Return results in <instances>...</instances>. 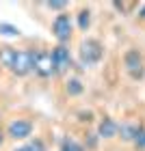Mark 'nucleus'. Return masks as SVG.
Here are the masks:
<instances>
[{"instance_id":"obj_4","label":"nucleus","mask_w":145,"mask_h":151,"mask_svg":"<svg viewBox=\"0 0 145 151\" xmlns=\"http://www.w3.org/2000/svg\"><path fill=\"white\" fill-rule=\"evenodd\" d=\"M33 60H35V52L17 50L15 60H13V65H11V71L15 76H26L28 71H33Z\"/></svg>"},{"instance_id":"obj_13","label":"nucleus","mask_w":145,"mask_h":151,"mask_svg":"<svg viewBox=\"0 0 145 151\" xmlns=\"http://www.w3.org/2000/svg\"><path fill=\"white\" fill-rule=\"evenodd\" d=\"M15 151H46V145H44V140L35 138V140L26 142L24 147H20V149H15Z\"/></svg>"},{"instance_id":"obj_18","label":"nucleus","mask_w":145,"mask_h":151,"mask_svg":"<svg viewBox=\"0 0 145 151\" xmlns=\"http://www.w3.org/2000/svg\"><path fill=\"white\" fill-rule=\"evenodd\" d=\"M141 17L145 19V6H143V9H141Z\"/></svg>"},{"instance_id":"obj_9","label":"nucleus","mask_w":145,"mask_h":151,"mask_svg":"<svg viewBox=\"0 0 145 151\" xmlns=\"http://www.w3.org/2000/svg\"><path fill=\"white\" fill-rule=\"evenodd\" d=\"M15 54H17V50H13L11 45L0 47V65H4V67H9V69H11L13 60H15Z\"/></svg>"},{"instance_id":"obj_5","label":"nucleus","mask_w":145,"mask_h":151,"mask_svg":"<svg viewBox=\"0 0 145 151\" xmlns=\"http://www.w3.org/2000/svg\"><path fill=\"white\" fill-rule=\"evenodd\" d=\"M33 71H35L37 76H41V78H50L52 73H57L50 54H48V52H37L35 60H33Z\"/></svg>"},{"instance_id":"obj_3","label":"nucleus","mask_w":145,"mask_h":151,"mask_svg":"<svg viewBox=\"0 0 145 151\" xmlns=\"http://www.w3.org/2000/svg\"><path fill=\"white\" fill-rule=\"evenodd\" d=\"M72 28H74V26H72V17L67 15V13L57 15V19L52 22V32H54V37L61 41V45L72 39Z\"/></svg>"},{"instance_id":"obj_1","label":"nucleus","mask_w":145,"mask_h":151,"mask_svg":"<svg viewBox=\"0 0 145 151\" xmlns=\"http://www.w3.org/2000/svg\"><path fill=\"white\" fill-rule=\"evenodd\" d=\"M102 56H104V47L98 39H85L80 45V60L82 65L91 67V65H98Z\"/></svg>"},{"instance_id":"obj_19","label":"nucleus","mask_w":145,"mask_h":151,"mask_svg":"<svg viewBox=\"0 0 145 151\" xmlns=\"http://www.w3.org/2000/svg\"><path fill=\"white\" fill-rule=\"evenodd\" d=\"M0 145H2V132H0Z\"/></svg>"},{"instance_id":"obj_14","label":"nucleus","mask_w":145,"mask_h":151,"mask_svg":"<svg viewBox=\"0 0 145 151\" xmlns=\"http://www.w3.org/2000/svg\"><path fill=\"white\" fill-rule=\"evenodd\" d=\"M61 151H85V147L80 142H76L74 138H65L63 145H61Z\"/></svg>"},{"instance_id":"obj_16","label":"nucleus","mask_w":145,"mask_h":151,"mask_svg":"<svg viewBox=\"0 0 145 151\" xmlns=\"http://www.w3.org/2000/svg\"><path fill=\"white\" fill-rule=\"evenodd\" d=\"M134 147L136 149H145V127H141L139 125V132H136V136H134Z\"/></svg>"},{"instance_id":"obj_12","label":"nucleus","mask_w":145,"mask_h":151,"mask_svg":"<svg viewBox=\"0 0 145 151\" xmlns=\"http://www.w3.org/2000/svg\"><path fill=\"white\" fill-rule=\"evenodd\" d=\"M89 26H91V11L89 9H82L78 13V28L80 30H87Z\"/></svg>"},{"instance_id":"obj_15","label":"nucleus","mask_w":145,"mask_h":151,"mask_svg":"<svg viewBox=\"0 0 145 151\" xmlns=\"http://www.w3.org/2000/svg\"><path fill=\"white\" fill-rule=\"evenodd\" d=\"M0 35H7V37H17V35H20V28H15L13 24L0 22Z\"/></svg>"},{"instance_id":"obj_6","label":"nucleus","mask_w":145,"mask_h":151,"mask_svg":"<svg viewBox=\"0 0 145 151\" xmlns=\"http://www.w3.org/2000/svg\"><path fill=\"white\" fill-rule=\"evenodd\" d=\"M7 132H9L11 138H15V140H24V138H28V136L33 134V123H30V121H26V119H15V121H11V123H9Z\"/></svg>"},{"instance_id":"obj_2","label":"nucleus","mask_w":145,"mask_h":151,"mask_svg":"<svg viewBox=\"0 0 145 151\" xmlns=\"http://www.w3.org/2000/svg\"><path fill=\"white\" fill-rule=\"evenodd\" d=\"M123 67H126V71L130 73V78L132 80H141L145 76V63H143V54L139 50H128L123 54Z\"/></svg>"},{"instance_id":"obj_11","label":"nucleus","mask_w":145,"mask_h":151,"mask_svg":"<svg viewBox=\"0 0 145 151\" xmlns=\"http://www.w3.org/2000/svg\"><path fill=\"white\" fill-rule=\"evenodd\" d=\"M82 91H85V84H82L78 78L67 80V93H70L72 97H78V95H82Z\"/></svg>"},{"instance_id":"obj_7","label":"nucleus","mask_w":145,"mask_h":151,"mask_svg":"<svg viewBox=\"0 0 145 151\" xmlns=\"http://www.w3.org/2000/svg\"><path fill=\"white\" fill-rule=\"evenodd\" d=\"M50 56H52L54 69H57L59 73L72 67V54H70V50H67L65 45H57V47L52 50V54H50Z\"/></svg>"},{"instance_id":"obj_17","label":"nucleus","mask_w":145,"mask_h":151,"mask_svg":"<svg viewBox=\"0 0 145 151\" xmlns=\"http://www.w3.org/2000/svg\"><path fill=\"white\" fill-rule=\"evenodd\" d=\"M46 6H48V9L61 11V9H65V6H67V2H63V0H52V2H46Z\"/></svg>"},{"instance_id":"obj_10","label":"nucleus","mask_w":145,"mask_h":151,"mask_svg":"<svg viewBox=\"0 0 145 151\" xmlns=\"http://www.w3.org/2000/svg\"><path fill=\"white\" fill-rule=\"evenodd\" d=\"M136 132H139V125H132V123H123V125H119V132H117V134H121V138H123V140L132 142V140H134V136H136Z\"/></svg>"},{"instance_id":"obj_8","label":"nucleus","mask_w":145,"mask_h":151,"mask_svg":"<svg viewBox=\"0 0 145 151\" xmlns=\"http://www.w3.org/2000/svg\"><path fill=\"white\" fill-rule=\"evenodd\" d=\"M117 132H119V123H115L110 116L100 121V125H98V136L100 138H113V136H117Z\"/></svg>"}]
</instances>
